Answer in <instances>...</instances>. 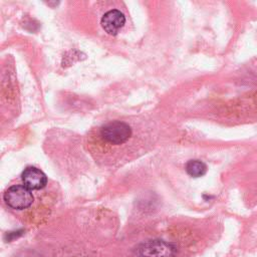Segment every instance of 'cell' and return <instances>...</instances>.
Instances as JSON below:
<instances>
[{
	"label": "cell",
	"instance_id": "obj_4",
	"mask_svg": "<svg viewBox=\"0 0 257 257\" xmlns=\"http://www.w3.org/2000/svg\"><path fill=\"white\" fill-rule=\"evenodd\" d=\"M102 29L109 35H115L125 24L123 13L117 9L108 10L103 14L100 20Z\"/></svg>",
	"mask_w": 257,
	"mask_h": 257
},
{
	"label": "cell",
	"instance_id": "obj_1",
	"mask_svg": "<svg viewBox=\"0 0 257 257\" xmlns=\"http://www.w3.org/2000/svg\"><path fill=\"white\" fill-rule=\"evenodd\" d=\"M132 136V128L128 123L122 120H113L100 127V137L110 145H122Z\"/></svg>",
	"mask_w": 257,
	"mask_h": 257
},
{
	"label": "cell",
	"instance_id": "obj_3",
	"mask_svg": "<svg viewBox=\"0 0 257 257\" xmlns=\"http://www.w3.org/2000/svg\"><path fill=\"white\" fill-rule=\"evenodd\" d=\"M176 253V246L163 240H151L138 248L140 257H174Z\"/></svg>",
	"mask_w": 257,
	"mask_h": 257
},
{
	"label": "cell",
	"instance_id": "obj_2",
	"mask_svg": "<svg viewBox=\"0 0 257 257\" xmlns=\"http://www.w3.org/2000/svg\"><path fill=\"white\" fill-rule=\"evenodd\" d=\"M3 198L5 203L15 210L27 209L34 201L31 190L24 185H13L9 187L4 193Z\"/></svg>",
	"mask_w": 257,
	"mask_h": 257
},
{
	"label": "cell",
	"instance_id": "obj_6",
	"mask_svg": "<svg viewBox=\"0 0 257 257\" xmlns=\"http://www.w3.org/2000/svg\"><path fill=\"white\" fill-rule=\"evenodd\" d=\"M186 172L193 178H199L206 174L207 166L200 160H191L186 165Z\"/></svg>",
	"mask_w": 257,
	"mask_h": 257
},
{
	"label": "cell",
	"instance_id": "obj_5",
	"mask_svg": "<svg viewBox=\"0 0 257 257\" xmlns=\"http://www.w3.org/2000/svg\"><path fill=\"white\" fill-rule=\"evenodd\" d=\"M23 185L29 190H41L47 184L46 175L35 167H27L21 174Z\"/></svg>",
	"mask_w": 257,
	"mask_h": 257
}]
</instances>
